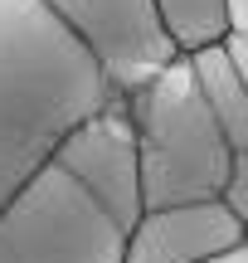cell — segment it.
Returning a JSON list of instances; mask_svg holds the SVG:
<instances>
[{"label": "cell", "instance_id": "2", "mask_svg": "<svg viewBox=\"0 0 248 263\" xmlns=\"http://www.w3.org/2000/svg\"><path fill=\"white\" fill-rule=\"evenodd\" d=\"M122 103L136 137L141 210L180 205V200H214L224 190L234 156H243V151H229L224 132L214 127L185 54L171 59L141 88H132Z\"/></svg>", "mask_w": 248, "mask_h": 263}, {"label": "cell", "instance_id": "10", "mask_svg": "<svg viewBox=\"0 0 248 263\" xmlns=\"http://www.w3.org/2000/svg\"><path fill=\"white\" fill-rule=\"evenodd\" d=\"M224 10H229V29L234 34H248V0H224Z\"/></svg>", "mask_w": 248, "mask_h": 263}, {"label": "cell", "instance_id": "11", "mask_svg": "<svg viewBox=\"0 0 248 263\" xmlns=\"http://www.w3.org/2000/svg\"><path fill=\"white\" fill-rule=\"evenodd\" d=\"M210 263H248V244L234 249V254H224V258H210Z\"/></svg>", "mask_w": 248, "mask_h": 263}, {"label": "cell", "instance_id": "3", "mask_svg": "<svg viewBox=\"0 0 248 263\" xmlns=\"http://www.w3.org/2000/svg\"><path fill=\"white\" fill-rule=\"evenodd\" d=\"M0 263H122V224L49 161L0 205Z\"/></svg>", "mask_w": 248, "mask_h": 263}, {"label": "cell", "instance_id": "4", "mask_svg": "<svg viewBox=\"0 0 248 263\" xmlns=\"http://www.w3.org/2000/svg\"><path fill=\"white\" fill-rule=\"evenodd\" d=\"M68 39L97 64L117 98L156 78L175 54L151 0H39Z\"/></svg>", "mask_w": 248, "mask_h": 263}, {"label": "cell", "instance_id": "7", "mask_svg": "<svg viewBox=\"0 0 248 263\" xmlns=\"http://www.w3.org/2000/svg\"><path fill=\"white\" fill-rule=\"evenodd\" d=\"M190 78L200 88V103L210 107L214 127L224 132L229 151H248V73L234 68V59L224 54V44H204L195 54H185Z\"/></svg>", "mask_w": 248, "mask_h": 263}, {"label": "cell", "instance_id": "9", "mask_svg": "<svg viewBox=\"0 0 248 263\" xmlns=\"http://www.w3.org/2000/svg\"><path fill=\"white\" fill-rule=\"evenodd\" d=\"M219 200L234 210V215L248 224V151L243 156H234V166H229V180H224V190H219Z\"/></svg>", "mask_w": 248, "mask_h": 263}, {"label": "cell", "instance_id": "5", "mask_svg": "<svg viewBox=\"0 0 248 263\" xmlns=\"http://www.w3.org/2000/svg\"><path fill=\"white\" fill-rule=\"evenodd\" d=\"M54 161L112 224H132L141 215V171H136V137L122 98H107L97 112H88L64 141L54 146Z\"/></svg>", "mask_w": 248, "mask_h": 263}, {"label": "cell", "instance_id": "1", "mask_svg": "<svg viewBox=\"0 0 248 263\" xmlns=\"http://www.w3.org/2000/svg\"><path fill=\"white\" fill-rule=\"evenodd\" d=\"M107 98L97 64L39 0H0V205Z\"/></svg>", "mask_w": 248, "mask_h": 263}, {"label": "cell", "instance_id": "8", "mask_svg": "<svg viewBox=\"0 0 248 263\" xmlns=\"http://www.w3.org/2000/svg\"><path fill=\"white\" fill-rule=\"evenodd\" d=\"M161 15L166 39L175 44V54H195L204 44H219L229 34V10L224 0H151Z\"/></svg>", "mask_w": 248, "mask_h": 263}, {"label": "cell", "instance_id": "6", "mask_svg": "<svg viewBox=\"0 0 248 263\" xmlns=\"http://www.w3.org/2000/svg\"><path fill=\"white\" fill-rule=\"evenodd\" d=\"M248 244V224L214 200H180V205L141 210L122 229V263H210Z\"/></svg>", "mask_w": 248, "mask_h": 263}]
</instances>
